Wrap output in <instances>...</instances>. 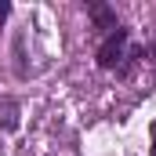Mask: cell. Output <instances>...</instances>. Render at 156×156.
Wrapping results in <instances>:
<instances>
[{
	"instance_id": "1",
	"label": "cell",
	"mask_w": 156,
	"mask_h": 156,
	"mask_svg": "<svg viewBox=\"0 0 156 156\" xmlns=\"http://www.w3.org/2000/svg\"><path fill=\"white\" fill-rule=\"evenodd\" d=\"M123 47H127V29H113L109 37L102 40V47H98V66L102 69H113L123 58Z\"/></svg>"
},
{
	"instance_id": "2",
	"label": "cell",
	"mask_w": 156,
	"mask_h": 156,
	"mask_svg": "<svg viewBox=\"0 0 156 156\" xmlns=\"http://www.w3.org/2000/svg\"><path fill=\"white\" fill-rule=\"evenodd\" d=\"M91 18H94L98 29H120V26H116V11H109V7H102V4L91 7Z\"/></svg>"
},
{
	"instance_id": "3",
	"label": "cell",
	"mask_w": 156,
	"mask_h": 156,
	"mask_svg": "<svg viewBox=\"0 0 156 156\" xmlns=\"http://www.w3.org/2000/svg\"><path fill=\"white\" fill-rule=\"evenodd\" d=\"M7 11H11V7H7V4H4V0H0V22H4V18H7Z\"/></svg>"
},
{
	"instance_id": "4",
	"label": "cell",
	"mask_w": 156,
	"mask_h": 156,
	"mask_svg": "<svg viewBox=\"0 0 156 156\" xmlns=\"http://www.w3.org/2000/svg\"><path fill=\"white\" fill-rule=\"evenodd\" d=\"M153 156H156V123H153Z\"/></svg>"
}]
</instances>
